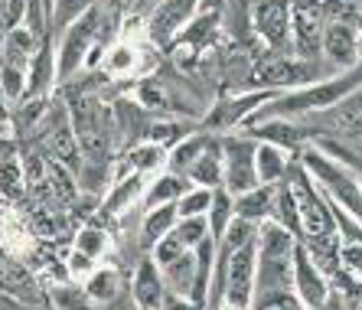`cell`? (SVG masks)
<instances>
[{"label": "cell", "instance_id": "8d00e7d4", "mask_svg": "<svg viewBox=\"0 0 362 310\" xmlns=\"http://www.w3.org/2000/svg\"><path fill=\"white\" fill-rule=\"evenodd\" d=\"M23 13H26V0H4V7H0V30L4 33L17 30Z\"/></svg>", "mask_w": 362, "mask_h": 310}, {"label": "cell", "instance_id": "d6a6232c", "mask_svg": "<svg viewBox=\"0 0 362 310\" xmlns=\"http://www.w3.org/2000/svg\"><path fill=\"white\" fill-rule=\"evenodd\" d=\"M151 248H153V258H151V261L157 265V268H167L170 261H177L183 252H189V248H186V245L180 242V239H177L173 232H167L163 239H157V242H153Z\"/></svg>", "mask_w": 362, "mask_h": 310}, {"label": "cell", "instance_id": "2e32d148", "mask_svg": "<svg viewBox=\"0 0 362 310\" xmlns=\"http://www.w3.org/2000/svg\"><path fill=\"white\" fill-rule=\"evenodd\" d=\"M144 186H147V176L127 170L118 183L108 190V196H105V202H101V212H105V216H118V212H124L131 202L141 200Z\"/></svg>", "mask_w": 362, "mask_h": 310}, {"label": "cell", "instance_id": "9a60e30c", "mask_svg": "<svg viewBox=\"0 0 362 310\" xmlns=\"http://www.w3.org/2000/svg\"><path fill=\"white\" fill-rule=\"evenodd\" d=\"M163 294H167V285L160 277V268L151 258H141L134 271V301L141 304V310H160Z\"/></svg>", "mask_w": 362, "mask_h": 310}, {"label": "cell", "instance_id": "52a82bcc", "mask_svg": "<svg viewBox=\"0 0 362 310\" xmlns=\"http://www.w3.org/2000/svg\"><path fill=\"white\" fill-rule=\"evenodd\" d=\"M333 281L323 275V268L310 258V252L303 248V242H294V297L300 301L303 310H317L323 297L329 294Z\"/></svg>", "mask_w": 362, "mask_h": 310}, {"label": "cell", "instance_id": "ac0fdd59", "mask_svg": "<svg viewBox=\"0 0 362 310\" xmlns=\"http://www.w3.org/2000/svg\"><path fill=\"white\" fill-rule=\"evenodd\" d=\"M287 170V151L268 141H255V180L258 183H278Z\"/></svg>", "mask_w": 362, "mask_h": 310}, {"label": "cell", "instance_id": "7402d4cb", "mask_svg": "<svg viewBox=\"0 0 362 310\" xmlns=\"http://www.w3.org/2000/svg\"><path fill=\"white\" fill-rule=\"evenodd\" d=\"M193 268H196L193 248L183 252L177 261H170L167 268H160V277H163V285H167V291L189 297V287H193Z\"/></svg>", "mask_w": 362, "mask_h": 310}, {"label": "cell", "instance_id": "8fae6325", "mask_svg": "<svg viewBox=\"0 0 362 310\" xmlns=\"http://www.w3.org/2000/svg\"><path fill=\"white\" fill-rule=\"evenodd\" d=\"M46 151H49V157L56 160V163H66L69 170H78L82 151H78V137H76V131H72L66 115L52 117L49 131H46Z\"/></svg>", "mask_w": 362, "mask_h": 310}, {"label": "cell", "instance_id": "ab89813d", "mask_svg": "<svg viewBox=\"0 0 362 310\" xmlns=\"http://www.w3.org/2000/svg\"><path fill=\"white\" fill-rule=\"evenodd\" d=\"M69 271L76 277H88L95 271V258H88V255L82 252H72V258H69Z\"/></svg>", "mask_w": 362, "mask_h": 310}, {"label": "cell", "instance_id": "4fadbf2b", "mask_svg": "<svg viewBox=\"0 0 362 310\" xmlns=\"http://www.w3.org/2000/svg\"><path fill=\"white\" fill-rule=\"evenodd\" d=\"M274 190H278V183H258V186H252L248 193L235 196V200H232V216L245 219V222H252V226L271 219V209H274Z\"/></svg>", "mask_w": 362, "mask_h": 310}, {"label": "cell", "instance_id": "cb8c5ba5", "mask_svg": "<svg viewBox=\"0 0 362 310\" xmlns=\"http://www.w3.org/2000/svg\"><path fill=\"white\" fill-rule=\"evenodd\" d=\"M177 206L173 202H167V206H153V209H147V216H144V239L147 242H157V239H163L167 232H173V226H177Z\"/></svg>", "mask_w": 362, "mask_h": 310}, {"label": "cell", "instance_id": "603a6c76", "mask_svg": "<svg viewBox=\"0 0 362 310\" xmlns=\"http://www.w3.org/2000/svg\"><path fill=\"white\" fill-rule=\"evenodd\" d=\"M271 219H274L278 226H284L287 232L294 235V239H300L297 206H294V196H291V190H287L284 180H278V190H274V209H271Z\"/></svg>", "mask_w": 362, "mask_h": 310}, {"label": "cell", "instance_id": "d4e9b609", "mask_svg": "<svg viewBox=\"0 0 362 310\" xmlns=\"http://www.w3.org/2000/svg\"><path fill=\"white\" fill-rule=\"evenodd\" d=\"M42 40H36L26 26H17V30H10L7 33V66H17L23 69L26 62H30V52H36V46H40Z\"/></svg>", "mask_w": 362, "mask_h": 310}, {"label": "cell", "instance_id": "484cf974", "mask_svg": "<svg viewBox=\"0 0 362 310\" xmlns=\"http://www.w3.org/2000/svg\"><path fill=\"white\" fill-rule=\"evenodd\" d=\"M206 222H209V239L219 242L226 226L232 222V196L226 190H212V202H209V212H206Z\"/></svg>", "mask_w": 362, "mask_h": 310}, {"label": "cell", "instance_id": "7bdbcfd3", "mask_svg": "<svg viewBox=\"0 0 362 310\" xmlns=\"http://www.w3.org/2000/svg\"><path fill=\"white\" fill-rule=\"evenodd\" d=\"M317 310H346V304H343V294L339 291H333V287H329V294L327 297H323V304Z\"/></svg>", "mask_w": 362, "mask_h": 310}, {"label": "cell", "instance_id": "836d02e7", "mask_svg": "<svg viewBox=\"0 0 362 310\" xmlns=\"http://www.w3.org/2000/svg\"><path fill=\"white\" fill-rule=\"evenodd\" d=\"M137 62H141V59H137V52L131 50V46H124V42H121V46H115V50L105 56V69H108L111 76H127V72H134Z\"/></svg>", "mask_w": 362, "mask_h": 310}, {"label": "cell", "instance_id": "8992f818", "mask_svg": "<svg viewBox=\"0 0 362 310\" xmlns=\"http://www.w3.org/2000/svg\"><path fill=\"white\" fill-rule=\"evenodd\" d=\"M320 36H323L320 0H291V30H287V42L294 46L297 59L310 62V59L320 56Z\"/></svg>", "mask_w": 362, "mask_h": 310}, {"label": "cell", "instance_id": "277c9868", "mask_svg": "<svg viewBox=\"0 0 362 310\" xmlns=\"http://www.w3.org/2000/svg\"><path fill=\"white\" fill-rule=\"evenodd\" d=\"M226 271H222V297L216 310H252L255 304V242L242 245L235 252H226Z\"/></svg>", "mask_w": 362, "mask_h": 310}, {"label": "cell", "instance_id": "1f68e13d", "mask_svg": "<svg viewBox=\"0 0 362 310\" xmlns=\"http://www.w3.org/2000/svg\"><path fill=\"white\" fill-rule=\"evenodd\" d=\"M173 235H177V239L186 245V248H193V245H199L202 239L209 235V222H206V216L177 219V226H173Z\"/></svg>", "mask_w": 362, "mask_h": 310}, {"label": "cell", "instance_id": "3957f363", "mask_svg": "<svg viewBox=\"0 0 362 310\" xmlns=\"http://www.w3.org/2000/svg\"><path fill=\"white\" fill-rule=\"evenodd\" d=\"M105 30V10L101 4H92L78 20L59 33V50H56V79L69 82L82 66H88V52H98V36Z\"/></svg>", "mask_w": 362, "mask_h": 310}, {"label": "cell", "instance_id": "60d3db41", "mask_svg": "<svg viewBox=\"0 0 362 310\" xmlns=\"http://www.w3.org/2000/svg\"><path fill=\"white\" fill-rule=\"evenodd\" d=\"M160 310H199L189 297H183V294H163V304H160Z\"/></svg>", "mask_w": 362, "mask_h": 310}, {"label": "cell", "instance_id": "83f0119b", "mask_svg": "<svg viewBox=\"0 0 362 310\" xmlns=\"http://www.w3.org/2000/svg\"><path fill=\"white\" fill-rule=\"evenodd\" d=\"M163 163V147H157V144H137L134 151L127 154V170H134V173H151V170H160Z\"/></svg>", "mask_w": 362, "mask_h": 310}, {"label": "cell", "instance_id": "e575fe53", "mask_svg": "<svg viewBox=\"0 0 362 310\" xmlns=\"http://www.w3.org/2000/svg\"><path fill=\"white\" fill-rule=\"evenodd\" d=\"M105 248H108V235L101 232V229H82L76 235V252L88 255V258L98 261L105 255Z\"/></svg>", "mask_w": 362, "mask_h": 310}, {"label": "cell", "instance_id": "e0dca14e", "mask_svg": "<svg viewBox=\"0 0 362 310\" xmlns=\"http://www.w3.org/2000/svg\"><path fill=\"white\" fill-rule=\"evenodd\" d=\"M313 76H317V69L310 62H291V59H274L268 69L258 72V82H271V85H310Z\"/></svg>", "mask_w": 362, "mask_h": 310}, {"label": "cell", "instance_id": "5b68a950", "mask_svg": "<svg viewBox=\"0 0 362 310\" xmlns=\"http://www.w3.org/2000/svg\"><path fill=\"white\" fill-rule=\"evenodd\" d=\"M219 151H222V190L232 200L248 193L252 186H258V180H255V137L226 134L219 137Z\"/></svg>", "mask_w": 362, "mask_h": 310}, {"label": "cell", "instance_id": "ee69618b", "mask_svg": "<svg viewBox=\"0 0 362 310\" xmlns=\"http://www.w3.org/2000/svg\"><path fill=\"white\" fill-rule=\"evenodd\" d=\"M105 7H108V10H115V13H118L121 7H127V0H105Z\"/></svg>", "mask_w": 362, "mask_h": 310}, {"label": "cell", "instance_id": "5bb4252c", "mask_svg": "<svg viewBox=\"0 0 362 310\" xmlns=\"http://www.w3.org/2000/svg\"><path fill=\"white\" fill-rule=\"evenodd\" d=\"M186 180L193 186H206V190H219L222 186V151H219V137L206 141L202 154L193 160V167L186 170Z\"/></svg>", "mask_w": 362, "mask_h": 310}, {"label": "cell", "instance_id": "6da1fadb", "mask_svg": "<svg viewBox=\"0 0 362 310\" xmlns=\"http://www.w3.org/2000/svg\"><path fill=\"white\" fill-rule=\"evenodd\" d=\"M359 92V66H353L346 76L337 79H323L317 85H307L300 92H287V95H274L271 105L264 108H255L248 115V125H258V121H268V117H284V121H294L303 115H317V111L333 108L337 101L349 98V95Z\"/></svg>", "mask_w": 362, "mask_h": 310}, {"label": "cell", "instance_id": "74e56055", "mask_svg": "<svg viewBox=\"0 0 362 310\" xmlns=\"http://www.w3.org/2000/svg\"><path fill=\"white\" fill-rule=\"evenodd\" d=\"M180 137H186V134L180 131L177 121H160V125L151 127V144H157V147H163V144H167V147H173Z\"/></svg>", "mask_w": 362, "mask_h": 310}, {"label": "cell", "instance_id": "30bf717a", "mask_svg": "<svg viewBox=\"0 0 362 310\" xmlns=\"http://www.w3.org/2000/svg\"><path fill=\"white\" fill-rule=\"evenodd\" d=\"M320 52L337 62L343 69L359 66V26L356 23H343V20H333V23L323 26L320 36Z\"/></svg>", "mask_w": 362, "mask_h": 310}, {"label": "cell", "instance_id": "7a4b0ae2", "mask_svg": "<svg viewBox=\"0 0 362 310\" xmlns=\"http://www.w3.org/2000/svg\"><path fill=\"white\" fill-rule=\"evenodd\" d=\"M300 167L307 170L310 180H317V190L327 196L329 202H337L343 212H349L353 219H359V209H362V196H359V173H349L343 163L337 160L323 157L317 147H300Z\"/></svg>", "mask_w": 362, "mask_h": 310}, {"label": "cell", "instance_id": "b9f144b4", "mask_svg": "<svg viewBox=\"0 0 362 310\" xmlns=\"http://www.w3.org/2000/svg\"><path fill=\"white\" fill-rule=\"evenodd\" d=\"M157 4H160V0H127V7H131V13H134V17H151V10L157 7Z\"/></svg>", "mask_w": 362, "mask_h": 310}, {"label": "cell", "instance_id": "d6986e66", "mask_svg": "<svg viewBox=\"0 0 362 310\" xmlns=\"http://www.w3.org/2000/svg\"><path fill=\"white\" fill-rule=\"evenodd\" d=\"M189 180H186V176H180V173H157L151 180V183H147V196H144V206H147V209H153V206H167V202H177L180 196L186 193V190H189Z\"/></svg>", "mask_w": 362, "mask_h": 310}, {"label": "cell", "instance_id": "9c48e42d", "mask_svg": "<svg viewBox=\"0 0 362 310\" xmlns=\"http://www.w3.org/2000/svg\"><path fill=\"white\" fill-rule=\"evenodd\" d=\"M252 23L268 46L284 50L291 30V0H252Z\"/></svg>", "mask_w": 362, "mask_h": 310}, {"label": "cell", "instance_id": "ba28073f", "mask_svg": "<svg viewBox=\"0 0 362 310\" xmlns=\"http://www.w3.org/2000/svg\"><path fill=\"white\" fill-rule=\"evenodd\" d=\"M196 10H199V0H160L151 10V17H147L151 40L160 42V46H167L170 40H177L180 30L196 17Z\"/></svg>", "mask_w": 362, "mask_h": 310}, {"label": "cell", "instance_id": "4dcf8cb0", "mask_svg": "<svg viewBox=\"0 0 362 310\" xmlns=\"http://www.w3.org/2000/svg\"><path fill=\"white\" fill-rule=\"evenodd\" d=\"M23 183H26V176H23L20 160L17 157H4V160H0V193L13 200V196L23 193Z\"/></svg>", "mask_w": 362, "mask_h": 310}, {"label": "cell", "instance_id": "4316f807", "mask_svg": "<svg viewBox=\"0 0 362 310\" xmlns=\"http://www.w3.org/2000/svg\"><path fill=\"white\" fill-rule=\"evenodd\" d=\"M209 202H212V190H206V186H189L173 206H177L180 219H189V216H206V212H209Z\"/></svg>", "mask_w": 362, "mask_h": 310}, {"label": "cell", "instance_id": "f1b7e54d", "mask_svg": "<svg viewBox=\"0 0 362 310\" xmlns=\"http://www.w3.org/2000/svg\"><path fill=\"white\" fill-rule=\"evenodd\" d=\"M85 294L92 301H111L118 294V271H111V268L92 271V275L85 277Z\"/></svg>", "mask_w": 362, "mask_h": 310}, {"label": "cell", "instance_id": "ffe728a7", "mask_svg": "<svg viewBox=\"0 0 362 310\" xmlns=\"http://www.w3.org/2000/svg\"><path fill=\"white\" fill-rule=\"evenodd\" d=\"M274 92H255V95H245V98H235V101H226L219 108L212 111L209 125H219V127H232V125H242L245 117L252 115L262 101H271Z\"/></svg>", "mask_w": 362, "mask_h": 310}, {"label": "cell", "instance_id": "f546056e", "mask_svg": "<svg viewBox=\"0 0 362 310\" xmlns=\"http://www.w3.org/2000/svg\"><path fill=\"white\" fill-rule=\"evenodd\" d=\"M95 0H52V10H49V26H56V30H66L72 20H78L85 13V10L92 7Z\"/></svg>", "mask_w": 362, "mask_h": 310}, {"label": "cell", "instance_id": "f35d334b", "mask_svg": "<svg viewBox=\"0 0 362 310\" xmlns=\"http://www.w3.org/2000/svg\"><path fill=\"white\" fill-rule=\"evenodd\" d=\"M339 268L353 271V277H359V242H346L339 252Z\"/></svg>", "mask_w": 362, "mask_h": 310}, {"label": "cell", "instance_id": "44dd1931", "mask_svg": "<svg viewBox=\"0 0 362 310\" xmlns=\"http://www.w3.org/2000/svg\"><path fill=\"white\" fill-rule=\"evenodd\" d=\"M206 141H209V134H193V137L186 134V137H180V141L170 147V157H163L167 160V167H170V173L186 176V170L193 167V160L202 154Z\"/></svg>", "mask_w": 362, "mask_h": 310}, {"label": "cell", "instance_id": "d590c367", "mask_svg": "<svg viewBox=\"0 0 362 310\" xmlns=\"http://www.w3.org/2000/svg\"><path fill=\"white\" fill-rule=\"evenodd\" d=\"M0 88H4V95L10 101H20L26 92V72L17 66H4L0 69Z\"/></svg>", "mask_w": 362, "mask_h": 310}, {"label": "cell", "instance_id": "7c38bea8", "mask_svg": "<svg viewBox=\"0 0 362 310\" xmlns=\"http://www.w3.org/2000/svg\"><path fill=\"white\" fill-rule=\"evenodd\" d=\"M56 79V52H52L49 40L40 42V50L30 59V72H26V92L23 98H46Z\"/></svg>", "mask_w": 362, "mask_h": 310}]
</instances>
